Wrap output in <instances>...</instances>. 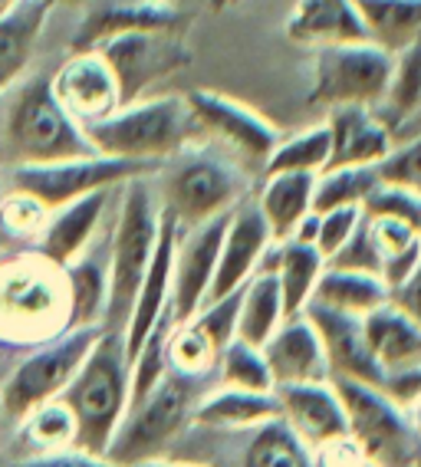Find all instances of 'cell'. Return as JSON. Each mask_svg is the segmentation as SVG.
<instances>
[{
	"mask_svg": "<svg viewBox=\"0 0 421 467\" xmlns=\"http://www.w3.org/2000/svg\"><path fill=\"white\" fill-rule=\"evenodd\" d=\"M83 132L99 155L165 165L201 135V126L185 96H159L126 102L112 116L83 126Z\"/></svg>",
	"mask_w": 421,
	"mask_h": 467,
	"instance_id": "1",
	"label": "cell"
},
{
	"mask_svg": "<svg viewBox=\"0 0 421 467\" xmlns=\"http://www.w3.org/2000/svg\"><path fill=\"white\" fill-rule=\"evenodd\" d=\"M128 376H132V366H128L122 333L102 329L93 349L86 352L83 366L77 368V376L69 379L59 395L77 418V448L106 458L128 409Z\"/></svg>",
	"mask_w": 421,
	"mask_h": 467,
	"instance_id": "2",
	"label": "cell"
},
{
	"mask_svg": "<svg viewBox=\"0 0 421 467\" xmlns=\"http://www.w3.org/2000/svg\"><path fill=\"white\" fill-rule=\"evenodd\" d=\"M116 234H112V251H109V306H106V323L102 329H116L122 333L132 303L139 296V286L145 280V270L152 264L155 244L161 231V208L155 201L152 188L142 178L122 184L118 192Z\"/></svg>",
	"mask_w": 421,
	"mask_h": 467,
	"instance_id": "3",
	"label": "cell"
},
{
	"mask_svg": "<svg viewBox=\"0 0 421 467\" xmlns=\"http://www.w3.org/2000/svg\"><path fill=\"white\" fill-rule=\"evenodd\" d=\"M67 326L69 293L63 270L40 254L0 267V339H53Z\"/></svg>",
	"mask_w": 421,
	"mask_h": 467,
	"instance_id": "4",
	"label": "cell"
},
{
	"mask_svg": "<svg viewBox=\"0 0 421 467\" xmlns=\"http://www.w3.org/2000/svg\"><path fill=\"white\" fill-rule=\"evenodd\" d=\"M4 139L17 165H46L93 151L83 126L56 99L50 76H34L17 89L7 109Z\"/></svg>",
	"mask_w": 421,
	"mask_h": 467,
	"instance_id": "5",
	"label": "cell"
},
{
	"mask_svg": "<svg viewBox=\"0 0 421 467\" xmlns=\"http://www.w3.org/2000/svg\"><path fill=\"white\" fill-rule=\"evenodd\" d=\"M333 385L343 399L349 438L355 448L379 467H415V461L421 458V444L408 411L395 399H388L379 385L339 376H333Z\"/></svg>",
	"mask_w": 421,
	"mask_h": 467,
	"instance_id": "6",
	"label": "cell"
},
{
	"mask_svg": "<svg viewBox=\"0 0 421 467\" xmlns=\"http://www.w3.org/2000/svg\"><path fill=\"white\" fill-rule=\"evenodd\" d=\"M191 376L169 368L152 392L126 409V418L112 438L106 458L122 467H135L149 458H159L191 418Z\"/></svg>",
	"mask_w": 421,
	"mask_h": 467,
	"instance_id": "7",
	"label": "cell"
},
{
	"mask_svg": "<svg viewBox=\"0 0 421 467\" xmlns=\"http://www.w3.org/2000/svg\"><path fill=\"white\" fill-rule=\"evenodd\" d=\"M99 333L102 326H69V329L43 342L40 349L30 352L7 376V382L0 389V409L20 421L36 405L59 399L69 379L77 376V368L83 366L86 352L93 349V342L99 339Z\"/></svg>",
	"mask_w": 421,
	"mask_h": 467,
	"instance_id": "8",
	"label": "cell"
},
{
	"mask_svg": "<svg viewBox=\"0 0 421 467\" xmlns=\"http://www.w3.org/2000/svg\"><path fill=\"white\" fill-rule=\"evenodd\" d=\"M392 79V53L375 43H339L320 47L313 57L310 106H375L382 102Z\"/></svg>",
	"mask_w": 421,
	"mask_h": 467,
	"instance_id": "9",
	"label": "cell"
},
{
	"mask_svg": "<svg viewBox=\"0 0 421 467\" xmlns=\"http://www.w3.org/2000/svg\"><path fill=\"white\" fill-rule=\"evenodd\" d=\"M159 168L161 165H152V161H128L89 151V155H79V159L46 161V165H17L14 168V188L34 194L43 208L53 211L89 192L122 188L132 178L152 175Z\"/></svg>",
	"mask_w": 421,
	"mask_h": 467,
	"instance_id": "10",
	"label": "cell"
},
{
	"mask_svg": "<svg viewBox=\"0 0 421 467\" xmlns=\"http://www.w3.org/2000/svg\"><path fill=\"white\" fill-rule=\"evenodd\" d=\"M96 50L116 73L122 106L145 99V92L155 89L161 79L175 76L191 63V50L181 40V30H139L106 40Z\"/></svg>",
	"mask_w": 421,
	"mask_h": 467,
	"instance_id": "11",
	"label": "cell"
},
{
	"mask_svg": "<svg viewBox=\"0 0 421 467\" xmlns=\"http://www.w3.org/2000/svg\"><path fill=\"white\" fill-rule=\"evenodd\" d=\"M241 192L244 178L214 155L178 159L165 175V208L185 227H198L231 211L241 201Z\"/></svg>",
	"mask_w": 421,
	"mask_h": 467,
	"instance_id": "12",
	"label": "cell"
},
{
	"mask_svg": "<svg viewBox=\"0 0 421 467\" xmlns=\"http://www.w3.org/2000/svg\"><path fill=\"white\" fill-rule=\"evenodd\" d=\"M228 217L231 211L210 217L204 224L191 227V234H188L185 241H178L175 267H171V300H169L171 323L191 319L204 306V300H208L214 267H218L221 241H224V231H228Z\"/></svg>",
	"mask_w": 421,
	"mask_h": 467,
	"instance_id": "13",
	"label": "cell"
},
{
	"mask_svg": "<svg viewBox=\"0 0 421 467\" xmlns=\"http://www.w3.org/2000/svg\"><path fill=\"white\" fill-rule=\"evenodd\" d=\"M185 99H188V106H191L201 132L218 135L221 142H228L231 149L241 151L244 159L261 161L263 165V161L270 159V151L277 149L280 132L270 126L257 109L231 99L224 92H210V89H191V92H185Z\"/></svg>",
	"mask_w": 421,
	"mask_h": 467,
	"instance_id": "14",
	"label": "cell"
},
{
	"mask_svg": "<svg viewBox=\"0 0 421 467\" xmlns=\"http://www.w3.org/2000/svg\"><path fill=\"white\" fill-rule=\"evenodd\" d=\"M270 244H273V234H270L261 208L237 201L231 208L228 231H224V241H221L218 251V267H214V280H210L204 303H214L221 296H231V293L241 290L261 270Z\"/></svg>",
	"mask_w": 421,
	"mask_h": 467,
	"instance_id": "15",
	"label": "cell"
},
{
	"mask_svg": "<svg viewBox=\"0 0 421 467\" xmlns=\"http://www.w3.org/2000/svg\"><path fill=\"white\" fill-rule=\"evenodd\" d=\"M50 83L56 99L79 126L99 122L122 106L116 73L99 50H73L56 76H50Z\"/></svg>",
	"mask_w": 421,
	"mask_h": 467,
	"instance_id": "16",
	"label": "cell"
},
{
	"mask_svg": "<svg viewBox=\"0 0 421 467\" xmlns=\"http://www.w3.org/2000/svg\"><path fill=\"white\" fill-rule=\"evenodd\" d=\"M178 221L169 208H161V231L159 244H155L152 264L145 270V280L139 286V296L132 303L126 326H122V342H126L128 362L139 356L145 339L152 336V329L161 323V317L169 313L171 300V267H175V247H178Z\"/></svg>",
	"mask_w": 421,
	"mask_h": 467,
	"instance_id": "17",
	"label": "cell"
},
{
	"mask_svg": "<svg viewBox=\"0 0 421 467\" xmlns=\"http://www.w3.org/2000/svg\"><path fill=\"white\" fill-rule=\"evenodd\" d=\"M273 395L280 401V418L310 448H326V444L349 438V421H345L343 399H339L333 379L329 382L277 385Z\"/></svg>",
	"mask_w": 421,
	"mask_h": 467,
	"instance_id": "18",
	"label": "cell"
},
{
	"mask_svg": "<svg viewBox=\"0 0 421 467\" xmlns=\"http://www.w3.org/2000/svg\"><path fill=\"white\" fill-rule=\"evenodd\" d=\"M303 313L310 317V323L316 326V333H320L333 376L355 379V382L379 385L382 389L385 368L379 366V359L372 356L369 342H365L363 317L336 313V309H326V306H320V303H306Z\"/></svg>",
	"mask_w": 421,
	"mask_h": 467,
	"instance_id": "19",
	"label": "cell"
},
{
	"mask_svg": "<svg viewBox=\"0 0 421 467\" xmlns=\"http://www.w3.org/2000/svg\"><path fill=\"white\" fill-rule=\"evenodd\" d=\"M181 10L169 0H106L86 10L73 34V50H96L112 36L139 30H181Z\"/></svg>",
	"mask_w": 421,
	"mask_h": 467,
	"instance_id": "20",
	"label": "cell"
},
{
	"mask_svg": "<svg viewBox=\"0 0 421 467\" xmlns=\"http://www.w3.org/2000/svg\"><path fill=\"white\" fill-rule=\"evenodd\" d=\"M263 359H267L270 376H273V389L277 385L329 382L333 379L323 339L306 313L280 323L277 333L263 342Z\"/></svg>",
	"mask_w": 421,
	"mask_h": 467,
	"instance_id": "21",
	"label": "cell"
},
{
	"mask_svg": "<svg viewBox=\"0 0 421 467\" xmlns=\"http://www.w3.org/2000/svg\"><path fill=\"white\" fill-rule=\"evenodd\" d=\"M112 192L116 188H102V192H89L83 198L69 201L63 208H53L43 231L36 234V254L43 260H50L53 267L59 270L67 267V264H73L79 254H86L102 214L109 208Z\"/></svg>",
	"mask_w": 421,
	"mask_h": 467,
	"instance_id": "22",
	"label": "cell"
},
{
	"mask_svg": "<svg viewBox=\"0 0 421 467\" xmlns=\"http://www.w3.org/2000/svg\"><path fill=\"white\" fill-rule=\"evenodd\" d=\"M329 165H375L388 159L392 129L369 106H336L329 109Z\"/></svg>",
	"mask_w": 421,
	"mask_h": 467,
	"instance_id": "23",
	"label": "cell"
},
{
	"mask_svg": "<svg viewBox=\"0 0 421 467\" xmlns=\"http://www.w3.org/2000/svg\"><path fill=\"white\" fill-rule=\"evenodd\" d=\"M283 36L313 50L369 40L355 0H296L283 24Z\"/></svg>",
	"mask_w": 421,
	"mask_h": 467,
	"instance_id": "24",
	"label": "cell"
},
{
	"mask_svg": "<svg viewBox=\"0 0 421 467\" xmlns=\"http://www.w3.org/2000/svg\"><path fill=\"white\" fill-rule=\"evenodd\" d=\"M365 342L372 356L388 372H402L421 362V329L392 303H382L363 317Z\"/></svg>",
	"mask_w": 421,
	"mask_h": 467,
	"instance_id": "25",
	"label": "cell"
},
{
	"mask_svg": "<svg viewBox=\"0 0 421 467\" xmlns=\"http://www.w3.org/2000/svg\"><path fill=\"white\" fill-rule=\"evenodd\" d=\"M50 10L46 0H24L7 17H0V92H7L30 67Z\"/></svg>",
	"mask_w": 421,
	"mask_h": 467,
	"instance_id": "26",
	"label": "cell"
},
{
	"mask_svg": "<svg viewBox=\"0 0 421 467\" xmlns=\"http://www.w3.org/2000/svg\"><path fill=\"white\" fill-rule=\"evenodd\" d=\"M313 184H316V175H310V171H273V175H267L257 208L273 234V241H287L296 231V224L313 211Z\"/></svg>",
	"mask_w": 421,
	"mask_h": 467,
	"instance_id": "27",
	"label": "cell"
},
{
	"mask_svg": "<svg viewBox=\"0 0 421 467\" xmlns=\"http://www.w3.org/2000/svg\"><path fill=\"white\" fill-rule=\"evenodd\" d=\"M310 303H320V306L336 309V313H349V317H365L375 306L388 303V286L379 274L326 264Z\"/></svg>",
	"mask_w": 421,
	"mask_h": 467,
	"instance_id": "28",
	"label": "cell"
},
{
	"mask_svg": "<svg viewBox=\"0 0 421 467\" xmlns=\"http://www.w3.org/2000/svg\"><path fill=\"white\" fill-rule=\"evenodd\" d=\"M326 260L316 251V244H303V241H277V251L270 257V267L261 270H273L277 274L280 293H283V309L290 317H300L306 309V303L313 300V290H316V280H320Z\"/></svg>",
	"mask_w": 421,
	"mask_h": 467,
	"instance_id": "29",
	"label": "cell"
},
{
	"mask_svg": "<svg viewBox=\"0 0 421 467\" xmlns=\"http://www.w3.org/2000/svg\"><path fill=\"white\" fill-rule=\"evenodd\" d=\"M191 418L208 428H261L280 418V401L273 392H247V389H218L194 405Z\"/></svg>",
	"mask_w": 421,
	"mask_h": 467,
	"instance_id": "30",
	"label": "cell"
},
{
	"mask_svg": "<svg viewBox=\"0 0 421 467\" xmlns=\"http://www.w3.org/2000/svg\"><path fill=\"white\" fill-rule=\"evenodd\" d=\"M287 319L283 309V293H280L277 274L273 270H257V274L241 286V303H237V339L261 346L277 333L280 323Z\"/></svg>",
	"mask_w": 421,
	"mask_h": 467,
	"instance_id": "31",
	"label": "cell"
},
{
	"mask_svg": "<svg viewBox=\"0 0 421 467\" xmlns=\"http://www.w3.org/2000/svg\"><path fill=\"white\" fill-rule=\"evenodd\" d=\"M69 293V326H102L109 306V260L79 254L73 264L63 267ZM67 326V329H69Z\"/></svg>",
	"mask_w": 421,
	"mask_h": 467,
	"instance_id": "32",
	"label": "cell"
},
{
	"mask_svg": "<svg viewBox=\"0 0 421 467\" xmlns=\"http://www.w3.org/2000/svg\"><path fill=\"white\" fill-rule=\"evenodd\" d=\"M365 224H369L372 247L379 254V276L392 290L421 264V231H415L405 221H395V217L372 214H365Z\"/></svg>",
	"mask_w": 421,
	"mask_h": 467,
	"instance_id": "33",
	"label": "cell"
},
{
	"mask_svg": "<svg viewBox=\"0 0 421 467\" xmlns=\"http://www.w3.org/2000/svg\"><path fill=\"white\" fill-rule=\"evenodd\" d=\"M369 43L395 57L421 34V0H355Z\"/></svg>",
	"mask_w": 421,
	"mask_h": 467,
	"instance_id": "34",
	"label": "cell"
},
{
	"mask_svg": "<svg viewBox=\"0 0 421 467\" xmlns=\"http://www.w3.org/2000/svg\"><path fill=\"white\" fill-rule=\"evenodd\" d=\"M421 106V34L405 50L392 57V79L382 96V122L395 129L405 116H412Z\"/></svg>",
	"mask_w": 421,
	"mask_h": 467,
	"instance_id": "35",
	"label": "cell"
},
{
	"mask_svg": "<svg viewBox=\"0 0 421 467\" xmlns=\"http://www.w3.org/2000/svg\"><path fill=\"white\" fill-rule=\"evenodd\" d=\"M379 168L375 165H339V168H323L313 184V211L333 208H349V204H363L372 194V188L379 184Z\"/></svg>",
	"mask_w": 421,
	"mask_h": 467,
	"instance_id": "36",
	"label": "cell"
},
{
	"mask_svg": "<svg viewBox=\"0 0 421 467\" xmlns=\"http://www.w3.org/2000/svg\"><path fill=\"white\" fill-rule=\"evenodd\" d=\"M244 467H313L310 444H303V438L283 418H273L253 431Z\"/></svg>",
	"mask_w": 421,
	"mask_h": 467,
	"instance_id": "37",
	"label": "cell"
},
{
	"mask_svg": "<svg viewBox=\"0 0 421 467\" xmlns=\"http://www.w3.org/2000/svg\"><path fill=\"white\" fill-rule=\"evenodd\" d=\"M326 165H329V126L320 122V126L306 129V132L280 139L277 149L270 151V159L263 161V175H273V171H310V175H320Z\"/></svg>",
	"mask_w": 421,
	"mask_h": 467,
	"instance_id": "38",
	"label": "cell"
},
{
	"mask_svg": "<svg viewBox=\"0 0 421 467\" xmlns=\"http://www.w3.org/2000/svg\"><path fill=\"white\" fill-rule=\"evenodd\" d=\"M221 382L231 385V389H247V392H273V376H270V366L263 359L261 346H251L244 339H231L224 349H221Z\"/></svg>",
	"mask_w": 421,
	"mask_h": 467,
	"instance_id": "39",
	"label": "cell"
},
{
	"mask_svg": "<svg viewBox=\"0 0 421 467\" xmlns=\"http://www.w3.org/2000/svg\"><path fill=\"white\" fill-rule=\"evenodd\" d=\"M20 421H24V438L36 451L77 448V418L63 399L43 401L34 411H26Z\"/></svg>",
	"mask_w": 421,
	"mask_h": 467,
	"instance_id": "40",
	"label": "cell"
},
{
	"mask_svg": "<svg viewBox=\"0 0 421 467\" xmlns=\"http://www.w3.org/2000/svg\"><path fill=\"white\" fill-rule=\"evenodd\" d=\"M363 211L372 217H395V221H405L415 231H421V192L402 188V184L379 182L363 201Z\"/></svg>",
	"mask_w": 421,
	"mask_h": 467,
	"instance_id": "41",
	"label": "cell"
},
{
	"mask_svg": "<svg viewBox=\"0 0 421 467\" xmlns=\"http://www.w3.org/2000/svg\"><path fill=\"white\" fill-rule=\"evenodd\" d=\"M363 204H349V208H333L320 214V227H316V251L323 260H333L345 247V241L355 234V227L363 224Z\"/></svg>",
	"mask_w": 421,
	"mask_h": 467,
	"instance_id": "42",
	"label": "cell"
},
{
	"mask_svg": "<svg viewBox=\"0 0 421 467\" xmlns=\"http://www.w3.org/2000/svg\"><path fill=\"white\" fill-rule=\"evenodd\" d=\"M46 217H50V208H43L34 194L17 192V188L0 204V221L17 237H36L43 231V224H46Z\"/></svg>",
	"mask_w": 421,
	"mask_h": 467,
	"instance_id": "43",
	"label": "cell"
},
{
	"mask_svg": "<svg viewBox=\"0 0 421 467\" xmlns=\"http://www.w3.org/2000/svg\"><path fill=\"white\" fill-rule=\"evenodd\" d=\"M379 178L382 182L402 184V188H412V192H421V135L415 142L388 151V159L379 165Z\"/></svg>",
	"mask_w": 421,
	"mask_h": 467,
	"instance_id": "44",
	"label": "cell"
},
{
	"mask_svg": "<svg viewBox=\"0 0 421 467\" xmlns=\"http://www.w3.org/2000/svg\"><path fill=\"white\" fill-rule=\"evenodd\" d=\"M14 467H122L116 461L102 458V454H89L83 448H56V451H40L34 458L17 461Z\"/></svg>",
	"mask_w": 421,
	"mask_h": 467,
	"instance_id": "45",
	"label": "cell"
},
{
	"mask_svg": "<svg viewBox=\"0 0 421 467\" xmlns=\"http://www.w3.org/2000/svg\"><path fill=\"white\" fill-rule=\"evenodd\" d=\"M388 303L402 309L405 317L421 329V264L405 276L402 284H395L392 290H388Z\"/></svg>",
	"mask_w": 421,
	"mask_h": 467,
	"instance_id": "46",
	"label": "cell"
},
{
	"mask_svg": "<svg viewBox=\"0 0 421 467\" xmlns=\"http://www.w3.org/2000/svg\"><path fill=\"white\" fill-rule=\"evenodd\" d=\"M135 467H194V464H178V461H165V458H149Z\"/></svg>",
	"mask_w": 421,
	"mask_h": 467,
	"instance_id": "47",
	"label": "cell"
},
{
	"mask_svg": "<svg viewBox=\"0 0 421 467\" xmlns=\"http://www.w3.org/2000/svg\"><path fill=\"white\" fill-rule=\"evenodd\" d=\"M237 4H241V0H210V10L221 14V10H231V7H237Z\"/></svg>",
	"mask_w": 421,
	"mask_h": 467,
	"instance_id": "48",
	"label": "cell"
},
{
	"mask_svg": "<svg viewBox=\"0 0 421 467\" xmlns=\"http://www.w3.org/2000/svg\"><path fill=\"white\" fill-rule=\"evenodd\" d=\"M20 4H24V0H0V17H7L10 10L20 7Z\"/></svg>",
	"mask_w": 421,
	"mask_h": 467,
	"instance_id": "49",
	"label": "cell"
},
{
	"mask_svg": "<svg viewBox=\"0 0 421 467\" xmlns=\"http://www.w3.org/2000/svg\"><path fill=\"white\" fill-rule=\"evenodd\" d=\"M50 7H56V4H67V7H79V4H86V0H46Z\"/></svg>",
	"mask_w": 421,
	"mask_h": 467,
	"instance_id": "50",
	"label": "cell"
},
{
	"mask_svg": "<svg viewBox=\"0 0 421 467\" xmlns=\"http://www.w3.org/2000/svg\"><path fill=\"white\" fill-rule=\"evenodd\" d=\"M415 467H421V458H418V461H415Z\"/></svg>",
	"mask_w": 421,
	"mask_h": 467,
	"instance_id": "51",
	"label": "cell"
}]
</instances>
